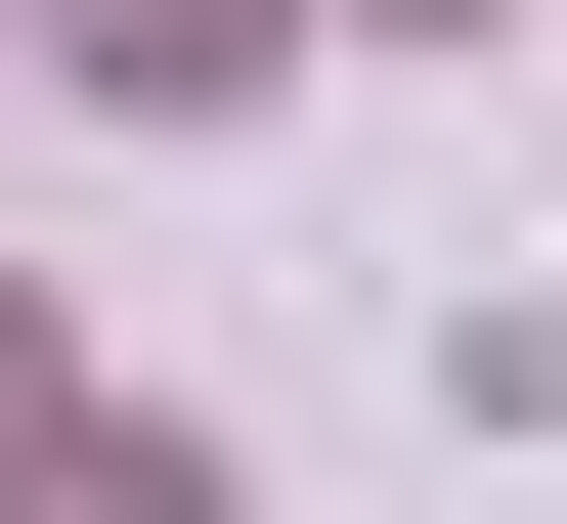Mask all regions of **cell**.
Here are the masks:
<instances>
[{"mask_svg":"<svg viewBox=\"0 0 567 524\" xmlns=\"http://www.w3.org/2000/svg\"><path fill=\"white\" fill-rule=\"evenodd\" d=\"M44 44H87V88H132V132H218V88H262V44H306V0H44Z\"/></svg>","mask_w":567,"mask_h":524,"instance_id":"cell-1","label":"cell"},{"mask_svg":"<svg viewBox=\"0 0 567 524\" xmlns=\"http://www.w3.org/2000/svg\"><path fill=\"white\" fill-rule=\"evenodd\" d=\"M0 524H218V438H44V481H0Z\"/></svg>","mask_w":567,"mask_h":524,"instance_id":"cell-2","label":"cell"},{"mask_svg":"<svg viewBox=\"0 0 567 524\" xmlns=\"http://www.w3.org/2000/svg\"><path fill=\"white\" fill-rule=\"evenodd\" d=\"M0 481H44V306H0Z\"/></svg>","mask_w":567,"mask_h":524,"instance_id":"cell-3","label":"cell"}]
</instances>
